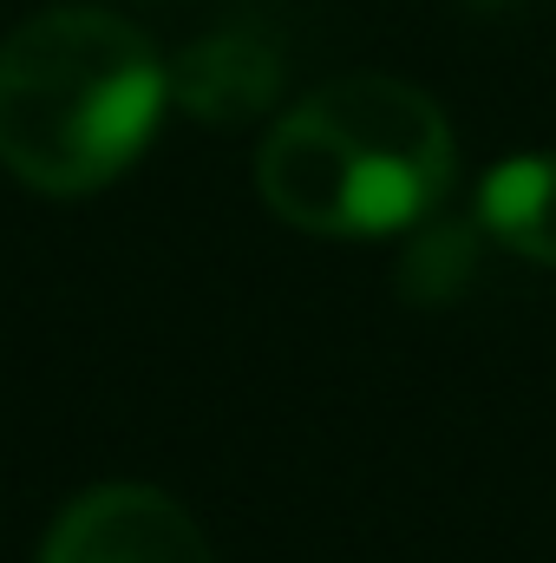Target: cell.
Wrapping results in <instances>:
<instances>
[{"mask_svg": "<svg viewBox=\"0 0 556 563\" xmlns=\"http://www.w3.org/2000/svg\"><path fill=\"white\" fill-rule=\"evenodd\" d=\"M170 66L105 7H46L0 46V164L40 197L125 177L164 119Z\"/></svg>", "mask_w": 556, "mask_h": 563, "instance_id": "obj_1", "label": "cell"}, {"mask_svg": "<svg viewBox=\"0 0 556 563\" xmlns=\"http://www.w3.org/2000/svg\"><path fill=\"white\" fill-rule=\"evenodd\" d=\"M458 170L445 112L387 73H347L281 112L256 157L263 203L308 236H393L425 223Z\"/></svg>", "mask_w": 556, "mask_h": 563, "instance_id": "obj_2", "label": "cell"}, {"mask_svg": "<svg viewBox=\"0 0 556 563\" xmlns=\"http://www.w3.org/2000/svg\"><path fill=\"white\" fill-rule=\"evenodd\" d=\"M40 563H216V558H210L203 525L177 498H164L151 485H99V492L73 498L53 518Z\"/></svg>", "mask_w": 556, "mask_h": 563, "instance_id": "obj_3", "label": "cell"}, {"mask_svg": "<svg viewBox=\"0 0 556 563\" xmlns=\"http://www.w3.org/2000/svg\"><path fill=\"white\" fill-rule=\"evenodd\" d=\"M281 92V53L269 33L256 26H223L203 33L197 46H184V59L170 66V99L203 119V125H243L263 119Z\"/></svg>", "mask_w": 556, "mask_h": 563, "instance_id": "obj_4", "label": "cell"}, {"mask_svg": "<svg viewBox=\"0 0 556 563\" xmlns=\"http://www.w3.org/2000/svg\"><path fill=\"white\" fill-rule=\"evenodd\" d=\"M478 223L524 263L556 269V151L504 157L478 190Z\"/></svg>", "mask_w": 556, "mask_h": 563, "instance_id": "obj_5", "label": "cell"}]
</instances>
